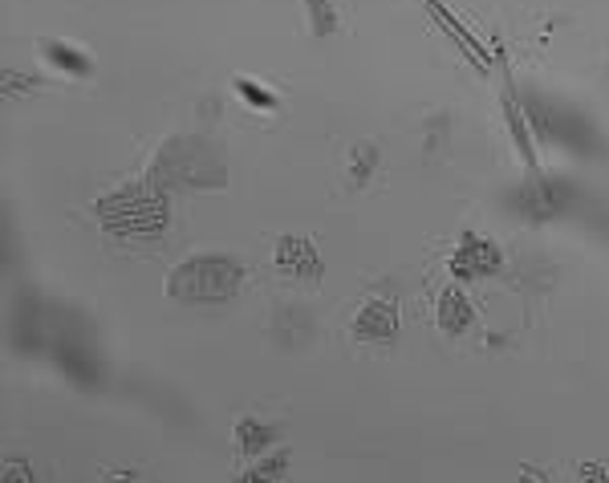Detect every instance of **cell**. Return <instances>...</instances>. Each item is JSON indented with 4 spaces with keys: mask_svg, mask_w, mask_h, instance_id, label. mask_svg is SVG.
Returning a JSON list of instances; mask_svg holds the SVG:
<instances>
[{
    "mask_svg": "<svg viewBox=\"0 0 609 483\" xmlns=\"http://www.w3.org/2000/svg\"><path fill=\"white\" fill-rule=\"evenodd\" d=\"M276 427L273 422H256V419H240L237 422V434H232V443H237V455L244 459H261L269 447L276 443Z\"/></svg>",
    "mask_w": 609,
    "mask_h": 483,
    "instance_id": "9",
    "label": "cell"
},
{
    "mask_svg": "<svg viewBox=\"0 0 609 483\" xmlns=\"http://www.w3.org/2000/svg\"><path fill=\"white\" fill-rule=\"evenodd\" d=\"M38 53H41V62L50 65V70H57V74L77 77V82H86V77H94V57H90L86 50H77V45H70V41L41 38V41H38Z\"/></svg>",
    "mask_w": 609,
    "mask_h": 483,
    "instance_id": "7",
    "label": "cell"
},
{
    "mask_svg": "<svg viewBox=\"0 0 609 483\" xmlns=\"http://www.w3.org/2000/svg\"><path fill=\"white\" fill-rule=\"evenodd\" d=\"M167 191L171 187H162L155 175L147 179H138V183H126L111 196H102L94 203V216L106 232H118V235H138V240H155L162 235L167 228Z\"/></svg>",
    "mask_w": 609,
    "mask_h": 483,
    "instance_id": "1",
    "label": "cell"
},
{
    "mask_svg": "<svg viewBox=\"0 0 609 483\" xmlns=\"http://www.w3.org/2000/svg\"><path fill=\"white\" fill-rule=\"evenodd\" d=\"M150 175L162 187H216L224 183V155L203 138H171Z\"/></svg>",
    "mask_w": 609,
    "mask_h": 483,
    "instance_id": "3",
    "label": "cell"
},
{
    "mask_svg": "<svg viewBox=\"0 0 609 483\" xmlns=\"http://www.w3.org/2000/svg\"><path fill=\"white\" fill-rule=\"evenodd\" d=\"M232 90H237V98L244 102L249 111H261V114H276V111H281V98H276L269 86L252 82V77H237V82H232Z\"/></svg>",
    "mask_w": 609,
    "mask_h": 483,
    "instance_id": "11",
    "label": "cell"
},
{
    "mask_svg": "<svg viewBox=\"0 0 609 483\" xmlns=\"http://www.w3.org/2000/svg\"><path fill=\"white\" fill-rule=\"evenodd\" d=\"M435 317H439V325H443L448 334H463V329L475 322V309H472V301L463 297L460 288H448V293L439 297V313H435Z\"/></svg>",
    "mask_w": 609,
    "mask_h": 483,
    "instance_id": "10",
    "label": "cell"
},
{
    "mask_svg": "<svg viewBox=\"0 0 609 483\" xmlns=\"http://www.w3.org/2000/svg\"><path fill=\"white\" fill-rule=\"evenodd\" d=\"M273 264L297 281H322L325 273L322 252L313 249V240H305V235H281L273 249Z\"/></svg>",
    "mask_w": 609,
    "mask_h": 483,
    "instance_id": "5",
    "label": "cell"
},
{
    "mask_svg": "<svg viewBox=\"0 0 609 483\" xmlns=\"http://www.w3.org/2000/svg\"><path fill=\"white\" fill-rule=\"evenodd\" d=\"M244 285V264L237 256H191L167 273V297L191 301V305H216L232 301Z\"/></svg>",
    "mask_w": 609,
    "mask_h": 483,
    "instance_id": "2",
    "label": "cell"
},
{
    "mask_svg": "<svg viewBox=\"0 0 609 483\" xmlns=\"http://www.w3.org/2000/svg\"><path fill=\"white\" fill-rule=\"evenodd\" d=\"M565 187L557 179H533V183L521 191V211L528 220H548V216H557L565 208Z\"/></svg>",
    "mask_w": 609,
    "mask_h": 483,
    "instance_id": "8",
    "label": "cell"
},
{
    "mask_svg": "<svg viewBox=\"0 0 609 483\" xmlns=\"http://www.w3.org/2000/svg\"><path fill=\"white\" fill-rule=\"evenodd\" d=\"M288 468V451H273V455L252 459V471H244V480H273Z\"/></svg>",
    "mask_w": 609,
    "mask_h": 483,
    "instance_id": "14",
    "label": "cell"
},
{
    "mask_svg": "<svg viewBox=\"0 0 609 483\" xmlns=\"http://www.w3.org/2000/svg\"><path fill=\"white\" fill-rule=\"evenodd\" d=\"M504 264V252L487 240V235L463 232L460 249L451 252V273L460 281H475V276H492Z\"/></svg>",
    "mask_w": 609,
    "mask_h": 483,
    "instance_id": "4",
    "label": "cell"
},
{
    "mask_svg": "<svg viewBox=\"0 0 609 483\" xmlns=\"http://www.w3.org/2000/svg\"><path fill=\"white\" fill-rule=\"evenodd\" d=\"M301 9H305V21H309V33L317 38H329L337 29V13L329 0H301Z\"/></svg>",
    "mask_w": 609,
    "mask_h": 483,
    "instance_id": "12",
    "label": "cell"
},
{
    "mask_svg": "<svg viewBox=\"0 0 609 483\" xmlns=\"http://www.w3.org/2000/svg\"><path fill=\"white\" fill-rule=\"evenodd\" d=\"M378 159H382V155H378V147H374V143H358V147H354V155H349L354 183H366V179L374 175V167H378Z\"/></svg>",
    "mask_w": 609,
    "mask_h": 483,
    "instance_id": "13",
    "label": "cell"
},
{
    "mask_svg": "<svg viewBox=\"0 0 609 483\" xmlns=\"http://www.w3.org/2000/svg\"><path fill=\"white\" fill-rule=\"evenodd\" d=\"M354 337L374 342V346H390L398 337V309L395 301H366L354 317Z\"/></svg>",
    "mask_w": 609,
    "mask_h": 483,
    "instance_id": "6",
    "label": "cell"
}]
</instances>
